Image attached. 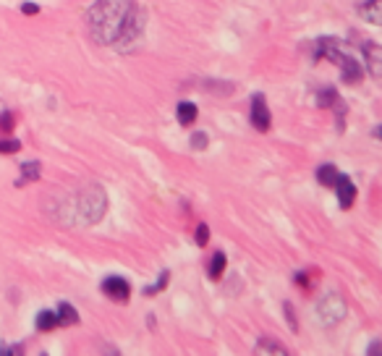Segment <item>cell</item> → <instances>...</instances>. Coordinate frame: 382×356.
Instances as JSON below:
<instances>
[{"instance_id":"obj_20","label":"cell","mask_w":382,"mask_h":356,"mask_svg":"<svg viewBox=\"0 0 382 356\" xmlns=\"http://www.w3.org/2000/svg\"><path fill=\"white\" fill-rule=\"evenodd\" d=\"M194 241H196V246H207V241H210V226H207V223H199V226L194 228Z\"/></svg>"},{"instance_id":"obj_1","label":"cell","mask_w":382,"mask_h":356,"mask_svg":"<svg viewBox=\"0 0 382 356\" xmlns=\"http://www.w3.org/2000/svg\"><path fill=\"white\" fill-rule=\"evenodd\" d=\"M87 24L100 45L126 53L142 32V14L134 0H95L87 11Z\"/></svg>"},{"instance_id":"obj_9","label":"cell","mask_w":382,"mask_h":356,"mask_svg":"<svg viewBox=\"0 0 382 356\" xmlns=\"http://www.w3.org/2000/svg\"><path fill=\"white\" fill-rule=\"evenodd\" d=\"M359 16L369 21L372 26H380L382 24V0H366L359 6Z\"/></svg>"},{"instance_id":"obj_26","label":"cell","mask_w":382,"mask_h":356,"mask_svg":"<svg viewBox=\"0 0 382 356\" xmlns=\"http://www.w3.org/2000/svg\"><path fill=\"white\" fill-rule=\"evenodd\" d=\"M293 281H296V286L307 288V291L312 288V281H309V276H307V273H296V278H293Z\"/></svg>"},{"instance_id":"obj_10","label":"cell","mask_w":382,"mask_h":356,"mask_svg":"<svg viewBox=\"0 0 382 356\" xmlns=\"http://www.w3.org/2000/svg\"><path fill=\"white\" fill-rule=\"evenodd\" d=\"M196 115H199V110H196V105H194V103H189V100H184V103H179V105H176V118H179V123L184 126V129L194 126Z\"/></svg>"},{"instance_id":"obj_14","label":"cell","mask_w":382,"mask_h":356,"mask_svg":"<svg viewBox=\"0 0 382 356\" xmlns=\"http://www.w3.org/2000/svg\"><path fill=\"white\" fill-rule=\"evenodd\" d=\"M317 181L322 184V187L335 189V181H338V168H335L333 162H325V165H319V168H317Z\"/></svg>"},{"instance_id":"obj_8","label":"cell","mask_w":382,"mask_h":356,"mask_svg":"<svg viewBox=\"0 0 382 356\" xmlns=\"http://www.w3.org/2000/svg\"><path fill=\"white\" fill-rule=\"evenodd\" d=\"M364 61H366V71L372 73L374 79H380L382 76V50L380 45H374V42H364Z\"/></svg>"},{"instance_id":"obj_2","label":"cell","mask_w":382,"mask_h":356,"mask_svg":"<svg viewBox=\"0 0 382 356\" xmlns=\"http://www.w3.org/2000/svg\"><path fill=\"white\" fill-rule=\"evenodd\" d=\"M314 58H317V61L319 58H327V61H333L335 66H341V73L346 84H359V81H361V63H359L356 58L351 56V50L343 48L338 40H319Z\"/></svg>"},{"instance_id":"obj_12","label":"cell","mask_w":382,"mask_h":356,"mask_svg":"<svg viewBox=\"0 0 382 356\" xmlns=\"http://www.w3.org/2000/svg\"><path fill=\"white\" fill-rule=\"evenodd\" d=\"M42 176V165L37 160H29L21 165V178L16 181V187H24V184H32V181H40Z\"/></svg>"},{"instance_id":"obj_5","label":"cell","mask_w":382,"mask_h":356,"mask_svg":"<svg viewBox=\"0 0 382 356\" xmlns=\"http://www.w3.org/2000/svg\"><path fill=\"white\" fill-rule=\"evenodd\" d=\"M252 126L260 134H267L270 126H272V115H270V108H267V100H265V95H254L252 98Z\"/></svg>"},{"instance_id":"obj_22","label":"cell","mask_w":382,"mask_h":356,"mask_svg":"<svg viewBox=\"0 0 382 356\" xmlns=\"http://www.w3.org/2000/svg\"><path fill=\"white\" fill-rule=\"evenodd\" d=\"M207 142H210V139H207L204 131H194V134H191V150H196V152H204V150H207Z\"/></svg>"},{"instance_id":"obj_27","label":"cell","mask_w":382,"mask_h":356,"mask_svg":"<svg viewBox=\"0 0 382 356\" xmlns=\"http://www.w3.org/2000/svg\"><path fill=\"white\" fill-rule=\"evenodd\" d=\"M21 14L34 16V14H40V6H34V3H24V6H21Z\"/></svg>"},{"instance_id":"obj_6","label":"cell","mask_w":382,"mask_h":356,"mask_svg":"<svg viewBox=\"0 0 382 356\" xmlns=\"http://www.w3.org/2000/svg\"><path fill=\"white\" fill-rule=\"evenodd\" d=\"M102 293L110 296L113 301H118V304H126L131 296V286H129V281H123L121 276H110L102 281Z\"/></svg>"},{"instance_id":"obj_21","label":"cell","mask_w":382,"mask_h":356,"mask_svg":"<svg viewBox=\"0 0 382 356\" xmlns=\"http://www.w3.org/2000/svg\"><path fill=\"white\" fill-rule=\"evenodd\" d=\"M204 89H210V95H215V89H223V98L233 92V84L230 81H204Z\"/></svg>"},{"instance_id":"obj_18","label":"cell","mask_w":382,"mask_h":356,"mask_svg":"<svg viewBox=\"0 0 382 356\" xmlns=\"http://www.w3.org/2000/svg\"><path fill=\"white\" fill-rule=\"evenodd\" d=\"M16 152H21V142L6 134V137L0 139V155H16Z\"/></svg>"},{"instance_id":"obj_13","label":"cell","mask_w":382,"mask_h":356,"mask_svg":"<svg viewBox=\"0 0 382 356\" xmlns=\"http://www.w3.org/2000/svg\"><path fill=\"white\" fill-rule=\"evenodd\" d=\"M254 354H270V356H288V351H285L277 340L272 338H260L257 340V346H254Z\"/></svg>"},{"instance_id":"obj_24","label":"cell","mask_w":382,"mask_h":356,"mask_svg":"<svg viewBox=\"0 0 382 356\" xmlns=\"http://www.w3.org/2000/svg\"><path fill=\"white\" fill-rule=\"evenodd\" d=\"M283 312H285V320H288V328H291V333H299V323H296V315H293L291 301H285V304H283Z\"/></svg>"},{"instance_id":"obj_19","label":"cell","mask_w":382,"mask_h":356,"mask_svg":"<svg viewBox=\"0 0 382 356\" xmlns=\"http://www.w3.org/2000/svg\"><path fill=\"white\" fill-rule=\"evenodd\" d=\"M168 281H171V273H168V270H163V273H160V278H157V283L147 286V288H144V296H155V293H160L165 286H168Z\"/></svg>"},{"instance_id":"obj_3","label":"cell","mask_w":382,"mask_h":356,"mask_svg":"<svg viewBox=\"0 0 382 356\" xmlns=\"http://www.w3.org/2000/svg\"><path fill=\"white\" fill-rule=\"evenodd\" d=\"M107 212V194L105 189L100 187V184H90V187H84L82 197H79V215H82L84 223H100V220L105 218Z\"/></svg>"},{"instance_id":"obj_11","label":"cell","mask_w":382,"mask_h":356,"mask_svg":"<svg viewBox=\"0 0 382 356\" xmlns=\"http://www.w3.org/2000/svg\"><path fill=\"white\" fill-rule=\"evenodd\" d=\"M58 325H63V328H68V325H79L82 323V317H79V312H76V307H71L68 301H60L58 304Z\"/></svg>"},{"instance_id":"obj_25","label":"cell","mask_w":382,"mask_h":356,"mask_svg":"<svg viewBox=\"0 0 382 356\" xmlns=\"http://www.w3.org/2000/svg\"><path fill=\"white\" fill-rule=\"evenodd\" d=\"M0 354L3 356H21L24 354V346H0Z\"/></svg>"},{"instance_id":"obj_7","label":"cell","mask_w":382,"mask_h":356,"mask_svg":"<svg viewBox=\"0 0 382 356\" xmlns=\"http://www.w3.org/2000/svg\"><path fill=\"white\" fill-rule=\"evenodd\" d=\"M335 189H338V204H341V210H351V204L356 199V184L351 181L349 176H343L338 173V181H335Z\"/></svg>"},{"instance_id":"obj_15","label":"cell","mask_w":382,"mask_h":356,"mask_svg":"<svg viewBox=\"0 0 382 356\" xmlns=\"http://www.w3.org/2000/svg\"><path fill=\"white\" fill-rule=\"evenodd\" d=\"M228 259H226V251H215L210 257V267H207V276L212 278V281H220L223 278V270H226Z\"/></svg>"},{"instance_id":"obj_23","label":"cell","mask_w":382,"mask_h":356,"mask_svg":"<svg viewBox=\"0 0 382 356\" xmlns=\"http://www.w3.org/2000/svg\"><path fill=\"white\" fill-rule=\"evenodd\" d=\"M11 131H14V115H11L9 110H3V113H0V134L6 137Z\"/></svg>"},{"instance_id":"obj_16","label":"cell","mask_w":382,"mask_h":356,"mask_svg":"<svg viewBox=\"0 0 382 356\" xmlns=\"http://www.w3.org/2000/svg\"><path fill=\"white\" fill-rule=\"evenodd\" d=\"M34 323H37V330H40V333H50V330H55V328H58V317H55V312L42 309Z\"/></svg>"},{"instance_id":"obj_17","label":"cell","mask_w":382,"mask_h":356,"mask_svg":"<svg viewBox=\"0 0 382 356\" xmlns=\"http://www.w3.org/2000/svg\"><path fill=\"white\" fill-rule=\"evenodd\" d=\"M335 100H338V92H335L333 87L322 89V92H319V95H317V108L327 110V108H333V105H335Z\"/></svg>"},{"instance_id":"obj_4","label":"cell","mask_w":382,"mask_h":356,"mask_svg":"<svg viewBox=\"0 0 382 356\" xmlns=\"http://www.w3.org/2000/svg\"><path fill=\"white\" fill-rule=\"evenodd\" d=\"M346 299H343L341 293H327L322 299L314 304V317H317L319 325H325V328H333L338 325L346 317Z\"/></svg>"}]
</instances>
